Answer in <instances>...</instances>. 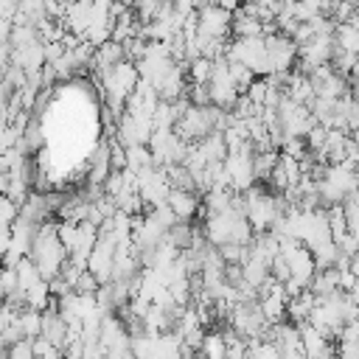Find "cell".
Returning <instances> with one entry per match:
<instances>
[{"label":"cell","instance_id":"6da1fadb","mask_svg":"<svg viewBox=\"0 0 359 359\" xmlns=\"http://www.w3.org/2000/svg\"><path fill=\"white\" fill-rule=\"evenodd\" d=\"M28 255L36 261L42 278L50 280V278L62 275V266H65V261L70 258V252L65 250V244H62V238H59V222L45 219V222L39 224V233H36V238H34Z\"/></svg>","mask_w":359,"mask_h":359},{"label":"cell","instance_id":"7a4b0ae2","mask_svg":"<svg viewBox=\"0 0 359 359\" xmlns=\"http://www.w3.org/2000/svg\"><path fill=\"white\" fill-rule=\"evenodd\" d=\"M227 59L244 62L247 67L255 70V76H269V73H272L269 50H266V39H264V36H236V39L230 42Z\"/></svg>","mask_w":359,"mask_h":359},{"label":"cell","instance_id":"3957f363","mask_svg":"<svg viewBox=\"0 0 359 359\" xmlns=\"http://www.w3.org/2000/svg\"><path fill=\"white\" fill-rule=\"evenodd\" d=\"M208 84H210V98H213L216 107H224V109H233L236 107L241 90H238V84H236V79L230 73V59L227 56L224 59H216L213 76H210Z\"/></svg>","mask_w":359,"mask_h":359},{"label":"cell","instance_id":"277c9868","mask_svg":"<svg viewBox=\"0 0 359 359\" xmlns=\"http://www.w3.org/2000/svg\"><path fill=\"white\" fill-rule=\"evenodd\" d=\"M199 11V34L208 36H230L233 34V11L219 6V3H208Z\"/></svg>","mask_w":359,"mask_h":359},{"label":"cell","instance_id":"5b68a950","mask_svg":"<svg viewBox=\"0 0 359 359\" xmlns=\"http://www.w3.org/2000/svg\"><path fill=\"white\" fill-rule=\"evenodd\" d=\"M252 157L255 154H250V151H227V157H224V165H227V171H230V180H233V188L236 191H247V188H252L255 185V165H252Z\"/></svg>","mask_w":359,"mask_h":359},{"label":"cell","instance_id":"8992f818","mask_svg":"<svg viewBox=\"0 0 359 359\" xmlns=\"http://www.w3.org/2000/svg\"><path fill=\"white\" fill-rule=\"evenodd\" d=\"M286 261H289V266H292V278H294V280H300L303 286H309V283H311V278L317 275L314 252H311L306 244H300V247H294L292 252H286Z\"/></svg>","mask_w":359,"mask_h":359},{"label":"cell","instance_id":"52a82bcc","mask_svg":"<svg viewBox=\"0 0 359 359\" xmlns=\"http://www.w3.org/2000/svg\"><path fill=\"white\" fill-rule=\"evenodd\" d=\"M168 208L177 213V219H194L199 216V194L188 188H171L168 194Z\"/></svg>","mask_w":359,"mask_h":359},{"label":"cell","instance_id":"ba28073f","mask_svg":"<svg viewBox=\"0 0 359 359\" xmlns=\"http://www.w3.org/2000/svg\"><path fill=\"white\" fill-rule=\"evenodd\" d=\"M300 337H303V348H306V356H331L337 348L328 345V337L311 325V323H303L300 325Z\"/></svg>","mask_w":359,"mask_h":359},{"label":"cell","instance_id":"9c48e42d","mask_svg":"<svg viewBox=\"0 0 359 359\" xmlns=\"http://www.w3.org/2000/svg\"><path fill=\"white\" fill-rule=\"evenodd\" d=\"M309 289H314L320 297H328L339 289V266H317V275L311 278Z\"/></svg>","mask_w":359,"mask_h":359},{"label":"cell","instance_id":"30bf717a","mask_svg":"<svg viewBox=\"0 0 359 359\" xmlns=\"http://www.w3.org/2000/svg\"><path fill=\"white\" fill-rule=\"evenodd\" d=\"M233 36H264V20L247 14L241 6L233 11Z\"/></svg>","mask_w":359,"mask_h":359},{"label":"cell","instance_id":"8fae6325","mask_svg":"<svg viewBox=\"0 0 359 359\" xmlns=\"http://www.w3.org/2000/svg\"><path fill=\"white\" fill-rule=\"evenodd\" d=\"M286 306H289V297L283 292H269V294L261 297V309H264V314H266L269 323L286 320Z\"/></svg>","mask_w":359,"mask_h":359},{"label":"cell","instance_id":"7c38bea8","mask_svg":"<svg viewBox=\"0 0 359 359\" xmlns=\"http://www.w3.org/2000/svg\"><path fill=\"white\" fill-rule=\"evenodd\" d=\"M280 163V149H264V151H255V157H252V165H255V177L261 180V182H266L269 180V174H272V168Z\"/></svg>","mask_w":359,"mask_h":359},{"label":"cell","instance_id":"4fadbf2b","mask_svg":"<svg viewBox=\"0 0 359 359\" xmlns=\"http://www.w3.org/2000/svg\"><path fill=\"white\" fill-rule=\"evenodd\" d=\"M20 325H22V334L25 337H39L42 334V311L39 309H31V306H25V309H20Z\"/></svg>","mask_w":359,"mask_h":359},{"label":"cell","instance_id":"5bb4252c","mask_svg":"<svg viewBox=\"0 0 359 359\" xmlns=\"http://www.w3.org/2000/svg\"><path fill=\"white\" fill-rule=\"evenodd\" d=\"M213 65H216V59H210V56H194V59H188V76H191V81H210Z\"/></svg>","mask_w":359,"mask_h":359},{"label":"cell","instance_id":"9a60e30c","mask_svg":"<svg viewBox=\"0 0 359 359\" xmlns=\"http://www.w3.org/2000/svg\"><path fill=\"white\" fill-rule=\"evenodd\" d=\"M199 353L213 356V359L227 356V339H224V331H210V334H205V342H202V351H199Z\"/></svg>","mask_w":359,"mask_h":359},{"label":"cell","instance_id":"2e32d148","mask_svg":"<svg viewBox=\"0 0 359 359\" xmlns=\"http://www.w3.org/2000/svg\"><path fill=\"white\" fill-rule=\"evenodd\" d=\"M311 252H314L317 266H337V258H339V244L331 238V241H325V244L314 247Z\"/></svg>","mask_w":359,"mask_h":359},{"label":"cell","instance_id":"e0dca14e","mask_svg":"<svg viewBox=\"0 0 359 359\" xmlns=\"http://www.w3.org/2000/svg\"><path fill=\"white\" fill-rule=\"evenodd\" d=\"M65 353V348H59L56 342H50L48 337H34V356L36 359H59Z\"/></svg>","mask_w":359,"mask_h":359},{"label":"cell","instance_id":"ac0fdd59","mask_svg":"<svg viewBox=\"0 0 359 359\" xmlns=\"http://www.w3.org/2000/svg\"><path fill=\"white\" fill-rule=\"evenodd\" d=\"M230 73H233V79H236V84H238V90H241V93H247V87L255 81V70H252V67H247L244 62L230 59Z\"/></svg>","mask_w":359,"mask_h":359},{"label":"cell","instance_id":"d6986e66","mask_svg":"<svg viewBox=\"0 0 359 359\" xmlns=\"http://www.w3.org/2000/svg\"><path fill=\"white\" fill-rule=\"evenodd\" d=\"M3 356H6V359H36V356H34V339H31V337L17 339L14 345H8V348L3 351Z\"/></svg>","mask_w":359,"mask_h":359},{"label":"cell","instance_id":"ffe728a7","mask_svg":"<svg viewBox=\"0 0 359 359\" xmlns=\"http://www.w3.org/2000/svg\"><path fill=\"white\" fill-rule=\"evenodd\" d=\"M59 238H62L65 250H67V252H73V250H76V244H79V222L62 219V222H59Z\"/></svg>","mask_w":359,"mask_h":359},{"label":"cell","instance_id":"44dd1931","mask_svg":"<svg viewBox=\"0 0 359 359\" xmlns=\"http://www.w3.org/2000/svg\"><path fill=\"white\" fill-rule=\"evenodd\" d=\"M317 14H323V0H297L294 3V17L300 22H309Z\"/></svg>","mask_w":359,"mask_h":359},{"label":"cell","instance_id":"7402d4cb","mask_svg":"<svg viewBox=\"0 0 359 359\" xmlns=\"http://www.w3.org/2000/svg\"><path fill=\"white\" fill-rule=\"evenodd\" d=\"M17 216H20V202H14L11 196L3 194V199H0V222H3V227H11L17 222Z\"/></svg>","mask_w":359,"mask_h":359},{"label":"cell","instance_id":"603a6c76","mask_svg":"<svg viewBox=\"0 0 359 359\" xmlns=\"http://www.w3.org/2000/svg\"><path fill=\"white\" fill-rule=\"evenodd\" d=\"M325 137H328V126H323V123H314L311 129H309V135H306V143H309V149L311 151H323V146H325Z\"/></svg>","mask_w":359,"mask_h":359},{"label":"cell","instance_id":"cb8c5ba5","mask_svg":"<svg viewBox=\"0 0 359 359\" xmlns=\"http://www.w3.org/2000/svg\"><path fill=\"white\" fill-rule=\"evenodd\" d=\"M266 93H269V81L266 79H255L250 87H247V95H250V101H255V104H266Z\"/></svg>","mask_w":359,"mask_h":359},{"label":"cell","instance_id":"d4e9b609","mask_svg":"<svg viewBox=\"0 0 359 359\" xmlns=\"http://www.w3.org/2000/svg\"><path fill=\"white\" fill-rule=\"evenodd\" d=\"M65 45L62 42H45V62H56V59H62L65 56Z\"/></svg>","mask_w":359,"mask_h":359},{"label":"cell","instance_id":"484cf974","mask_svg":"<svg viewBox=\"0 0 359 359\" xmlns=\"http://www.w3.org/2000/svg\"><path fill=\"white\" fill-rule=\"evenodd\" d=\"M213 3H219V6H224V8H230V11H236V8L241 6V0H213Z\"/></svg>","mask_w":359,"mask_h":359},{"label":"cell","instance_id":"4316f807","mask_svg":"<svg viewBox=\"0 0 359 359\" xmlns=\"http://www.w3.org/2000/svg\"><path fill=\"white\" fill-rule=\"evenodd\" d=\"M351 95L359 101V76H353V79H351Z\"/></svg>","mask_w":359,"mask_h":359},{"label":"cell","instance_id":"83f0119b","mask_svg":"<svg viewBox=\"0 0 359 359\" xmlns=\"http://www.w3.org/2000/svg\"><path fill=\"white\" fill-rule=\"evenodd\" d=\"M79 3H95V0H79Z\"/></svg>","mask_w":359,"mask_h":359},{"label":"cell","instance_id":"f1b7e54d","mask_svg":"<svg viewBox=\"0 0 359 359\" xmlns=\"http://www.w3.org/2000/svg\"><path fill=\"white\" fill-rule=\"evenodd\" d=\"M356 320H359V314H356Z\"/></svg>","mask_w":359,"mask_h":359},{"label":"cell","instance_id":"f546056e","mask_svg":"<svg viewBox=\"0 0 359 359\" xmlns=\"http://www.w3.org/2000/svg\"><path fill=\"white\" fill-rule=\"evenodd\" d=\"M331 3H337V0H331Z\"/></svg>","mask_w":359,"mask_h":359}]
</instances>
